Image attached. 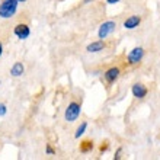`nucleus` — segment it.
Segmentation results:
<instances>
[{
	"label": "nucleus",
	"mask_w": 160,
	"mask_h": 160,
	"mask_svg": "<svg viewBox=\"0 0 160 160\" xmlns=\"http://www.w3.org/2000/svg\"><path fill=\"white\" fill-rule=\"evenodd\" d=\"M18 4H19L18 0H3L0 3V18L3 19L12 18L18 10Z\"/></svg>",
	"instance_id": "f257e3e1"
},
{
	"label": "nucleus",
	"mask_w": 160,
	"mask_h": 160,
	"mask_svg": "<svg viewBox=\"0 0 160 160\" xmlns=\"http://www.w3.org/2000/svg\"><path fill=\"white\" fill-rule=\"evenodd\" d=\"M80 112H82V105L77 102H72L68 103L67 109L64 112V119L68 122H74L80 117Z\"/></svg>",
	"instance_id": "f03ea898"
},
{
	"label": "nucleus",
	"mask_w": 160,
	"mask_h": 160,
	"mask_svg": "<svg viewBox=\"0 0 160 160\" xmlns=\"http://www.w3.org/2000/svg\"><path fill=\"white\" fill-rule=\"evenodd\" d=\"M115 28H117V23H115L114 21H106V22H103V23L99 26V29H98V37H99V39L108 38L111 34H114Z\"/></svg>",
	"instance_id": "7ed1b4c3"
},
{
	"label": "nucleus",
	"mask_w": 160,
	"mask_h": 160,
	"mask_svg": "<svg viewBox=\"0 0 160 160\" xmlns=\"http://www.w3.org/2000/svg\"><path fill=\"white\" fill-rule=\"evenodd\" d=\"M143 57H144V48H141V47H135V48H132V50L128 52L127 60H128V64L134 66V64H138L140 61L143 60Z\"/></svg>",
	"instance_id": "20e7f679"
},
{
	"label": "nucleus",
	"mask_w": 160,
	"mask_h": 160,
	"mask_svg": "<svg viewBox=\"0 0 160 160\" xmlns=\"http://www.w3.org/2000/svg\"><path fill=\"white\" fill-rule=\"evenodd\" d=\"M13 32H15V35H16L19 39H22V41L26 38H29V35H31V29L26 23H18V25L15 26Z\"/></svg>",
	"instance_id": "39448f33"
},
{
	"label": "nucleus",
	"mask_w": 160,
	"mask_h": 160,
	"mask_svg": "<svg viewBox=\"0 0 160 160\" xmlns=\"http://www.w3.org/2000/svg\"><path fill=\"white\" fill-rule=\"evenodd\" d=\"M131 93H132V96L137 98V99H143V98L147 96V88L146 86H143V84H140V83H135L132 88H131Z\"/></svg>",
	"instance_id": "423d86ee"
},
{
	"label": "nucleus",
	"mask_w": 160,
	"mask_h": 160,
	"mask_svg": "<svg viewBox=\"0 0 160 160\" xmlns=\"http://www.w3.org/2000/svg\"><path fill=\"white\" fill-rule=\"evenodd\" d=\"M141 23V18L138 15H131L130 18H127L125 22H124V28L125 29H135V28H138V25Z\"/></svg>",
	"instance_id": "0eeeda50"
},
{
	"label": "nucleus",
	"mask_w": 160,
	"mask_h": 160,
	"mask_svg": "<svg viewBox=\"0 0 160 160\" xmlns=\"http://www.w3.org/2000/svg\"><path fill=\"white\" fill-rule=\"evenodd\" d=\"M103 77L108 83H114L115 80L119 77V68L118 67H111L108 68L105 73H103Z\"/></svg>",
	"instance_id": "6e6552de"
},
{
	"label": "nucleus",
	"mask_w": 160,
	"mask_h": 160,
	"mask_svg": "<svg viewBox=\"0 0 160 160\" xmlns=\"http://www.w3.org/2000/svg\"><path fill=\"white\" fill-rule=\"evenodd\" d=\"M103 48H105V42H103V39H98V41H93L92 44H89L88 45V52H101V51H103Z\"/></svg>",
	"instance_id": "1a4fd4ad"
},
{
	"label": "nucleus",
	"mask_w": 160,
	"mask_h": 160,
	"mask_svg": "<svg viewBox=\"0 0 160 160\" xmlns=\"http://www.w3.org/2000/svg\"><path fill=\"white\" fill-rule=\"evenodd\" d=\"M23 72H25V67H23V64L22 63H15L12 66V68H10V74H12L13 77H19L23 74Z\"/></svg>",
	"instance_id": "9d476101"
},
{
	"label": "nucleus",
	"mask_w": 160,
	"mask_h": 160,
	"mask_svg": "<svg viewBox=\"0 0 160 160\" xmlns=\"http://www.w3.org/2000/svg\"><path fill=\"white\" fill-rule=\"evenodd\" d=\"M86 128H88V122H82L79 127H77V130H76V134H74V137L76 138H80L82 135L84 134V131H86Z\"/></svg>",
	"instance_id": "9b49d317"
},
{
	"label": "nucleus",
	"mask_w": 160,
	"mask_h": 160,
	"mask_svg": "<svg viewBox=\"0 0 160 160\" xmlns=\"http://www.w3.org/2000/svg\"><path fill=\"white\" fill-rule=\"evenodd\" d=\"M8 112V106L4 105V103H0V117H4Z\"/></svg>",
	"instance_id": "f8f14e48"
},
{
	"label": "nucleus",
	"mask_w": 160,
	"mask_h": 160,
	"mask_svg": "<svg viewBox=\"0 0 160 160\" xmlns=\"http://www.w3.org/2000/svg\"><path fill=\"white\" fill-rule=\"evenodd\" d=\"M45 152H47V154H50V156H54V154H55V152H54V148L51 147V146H47V148H45Z\"/></svg>",
	"instance_id": "ddd939ff"
},
{
	"label": "nucleus",
	"mask_w": 160,
	"mask_h": 160,
	"mask_svg": "<svg viewBox=\"0 0 160 160\" xmlns=\"http://www.w3.org/2000/svg\"><path fill=\"white\" fill-rule=\"evenodd\" d=\"M121 152H122V148H118V152H117V154H115V157H114V159H115V160H118V159H121Z\"/></svg>",
	"instance_id": "4468645a"
},
{
	"label": "nucleus",
	"mask_w": 160,
	"mask_h": 160,
	"mask_svg": "<svg viewBox=\"0 0 160 160\" xmlns=\"http://www.w3.org/2000/svg\"><path fill=\"white\" fill-rule=\"evenodd\" d=\"M119 0H106V3L108 4H115V3H118Z\"/></svg>",
	"instance_id": "2eb2a0df"
},
{
	"label": "nucleus",
	"mask_w": 160,
	"mask_h": 160,
	"mask_svg": "<svg viewBox=\"0 0 160 160\" xmlns=\"http://www.w3.org/2000/svg\"><path fill=\"white\" fill-rule=\"evenodd\" d=\"M2 54H3V45H2V42H0V57H2Z\"/></svg>",
	"instance_id": "dca6fc26"
},
{
	"label": "nucleus",
	"mask_w": 160,
	"mask_h": 160,
	"mask_svg": "<svg viewBox=\"0 0 160 160\" xmlns=\"http://www.w3.org/2000/svg\"><path fill=\"white\" fill-rule=\"evenodd\" d=\"M18 2H19V3H23V2H26V0H18Z\"/></svg>",
	"instance_id": "f3484780"
},
{
	"label": "nucleus",
	"mask_w": 160,
	"mask_h": 160,
	"mask_svg": "<svg viewBox=\"0 0 160 160\" xmlns=\"http://www.w3.org/2000/svg\"><path fill=\"white\" fill-rule=\"evenodd\" d=\"M89 2H92V0H84V3H89Z\"/></svg>",
	"instance_id": "a211bd4d"
}]
</instances>
